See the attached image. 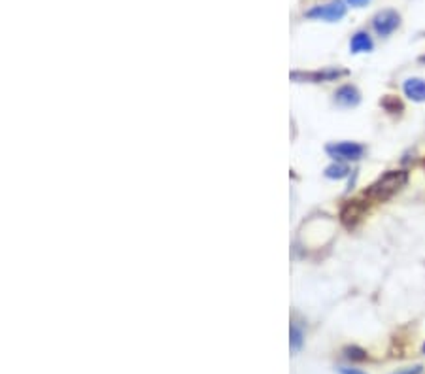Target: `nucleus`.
I'll return each mask as SVG.
<instances>
[{
  "mask_svg": "<svg viewBox=\"0 0 425 374\" xmlns=\"http://www.w3.org/2000/svg\"><path fill=\"white\" fill-rule=\"evenodd\" d=\"M407 182H409V174L404 171H387L372 186H369V189L365 191V199L370 203H386L407 186Z\"/></svg>",
  "mask_w": 425,
  "mask_h": 374,
  "instance_id": "nucleus-1",
  "label": "nucleus"
},
{
  "mask_svg": "<svg viewBox=\"0 0 425 374\" xmlns=\"http://www.w3.org/2000/svg\"><path fill=\"white\" fill-rule=\"evenodd\" d=\"M346 16V4L342 0H331L329 4H318L307 12L308 19H318V21H327V23H337Z\"/></svg>",
  "mask_w": 425,
  "mask_h": 374,
  "instance_id": "nucleus-2",
  "label": "nucleus"
},
{
  "mask_svg": "<svg viewBox=\"0 0 425 374\" xmlns=\"http://www.w3.org/2000/svg\"><path fill=\"white\" fill-rule=\"evenodd\" d=\"M325 151L337 161H357L365 153V148L357 142H333L325 148Z\"/></svg>",
  "mask_w": 425,
  "mask_h": 374,
  "instance_id": "nucleus-3",
  "label": "nucleus"
},
{
  "mask_svg": "<svg viewBox=\"0 0 425 374\" xmlns=\"http://www.w3.org/2000/svg\"><path fill=\"white\" fill-rule=\"evenodd\" d=\"M401 25V16L395 10H382L372 17V29L376 31L378 36H389L394 34Z\"/></svg>",
  "mask_w": 425,
  "mask_h": 374,
  "instance_id": "nucleus-4",
  "label": "nucleus"
},
{
  "mask_svg": "<svg viewBox=\"0 0 425 374\" xmlns=\"http://www.w3.org/2000/svg\"><path fill=\"white\" fill-rule=\"evenodd\" d=\"M367 214V203L363 201H348L340 210V221L346 229H354Z\"/></svg>",
  "mask_w": 425,
  "mask_h": 374,
  "instance_id": "nucleus-5",
  "label": "nucleus"
},
{
  "mask_svg": "<svg viewBox=\"0 0 425 374\" xmlns=\"http://www.w3.org/2000/svg\"><path fill=\"white\" fill-rule=\"evenodd\" d=\"M348 76V71H342V68H325V71L318 72H308V74H300V72H293V79H308V82H337V79L344 78Z\"/></svg>",
  "mask_w": 425,
  "mask_h": 374,
  "instance_id": "nucleus-6",
  "label": "nucleus"
},
{
  "mask_svg": "<svg viewBox=\"0 0 425 374\" xmlns=\"http://www.w3.org/2000/svg\"><path fill=\"white\" fill-rule=\"evenodd\" d=\"M335 102L342 108H354L361 102V93L357 91V87L348 84V86L339 87V91L335 93Z\"/></svg>",
  "mask_w": 425,
  "mask_h": 374,
  "instance_id": "nucleus-7",
  "label": "nucleus"
},
{
  "mask_svg": "<svg viewBox=\"0 0 425 374\" xmlns=\"http://www.w3.org/2000/svg\"><path fill=\"white\" fill-rule=\"evenodd\" d=\"M402 91L414 102H425V79L424 78H409L402 86Z\"/></svg>",
  "mask_w": 425,
  "mask_h": 374,
  "instance_id": "nucleus-8",
  "label": "nucleus"
},
{
  "mask_svg": "<svg viewBox=\"0 0 425 374\" xmlns=\"http://www.w3.org/2000/svg\"><path fill=\"white\" fill-rule=\"evenodd\" d=\"M372 47H374V44H372V38L369 36V32H355L352 40H350L352 53H369V51H372Z\"/></svg>",
  "mask_w": 425,
  "mask_h": 374,
  "instance_id": "nucleus-9",
  "label": "nucleus"
},
{
  "mask_svg": "<svg viewBox=\"0 0 425 374\" xmlns=\"http://www.w3.org/2000/svg\"><path fill=\"white\" fill-rule=\"evenodd\" d=\"M348 172H350V169L344 163H333L325 169V176L329 179H342L346 178Z\"/></svg>",
  "mask_w": 425,
  "mask_h": 374,
  "instance_id": "nucleus-10",
  "label": "nucleus"
},
{
  "mask_svg": "<svg viewBox=\"0 0 425 374\" xmlns=\"http://www.w3.org/2000/svg\"><path fill=\"white\" fill-rule=\"evenodd\" d=\"M289 342H292V350L299 351L302 348V342H305V333L302 329L297 325V323H292V329H289Z\"/></svg>",
  "mask_w": 425,
  "mask_h": 374,
  "instance_id": "nucleus-11",
  "label": "nucleus"
},
{
  "mask_svg": "<svg viewBox=\"0 0 425 374\" xmlns=\"http://www.w3.org/2000/svg\"><path fill=\"white\" fill-rule=\"evenodd\" d=\"M344 353H346V358L352 359V361H365V359H367V351L361 350V348H357V346L346 348Z\"/></svg>",
  "mask_w": 425,
  "mask_h": 374,
  "instance_id": "nucleus-12",
  "label": "nucleus"
},
{
  "mask_svg": "<svg viewBox=\"0 0 425 374\" xmlns=\"http://www.w3.org/2000/svg\"><path fill=\"white\" fill-rule=\"evenodd\" d=\"M350 6H354V8H363V6H367L370 0H346Z\"/></svg>",
  "mask_w": 425,
  "mask_h": 374,
  "instance_id": "nucleus-13",
  "label": "nucleus"
},
{
  "mask_svg": "<svg viewBox=\"0 0 425 374\" xmlns=\"http://www.w3.org/2000/svg\"><path fill=\"white\" fill-rule=\"evenodd\" d=\"M339 373L340 374H365V373H361L359 369H348V366H342V369H339Z\"/></svg>",
  "mask_w": 425,
  "mask_h": 374,
  "instance_id": "nucleus-14",
  "label": "nucleus"
},
{
  "mask_svg": "<svg viewBox=\"0 0 425 374\" xmlns=\"http://www.w3.org/2000/svg\"><path fill=\"white\" fill-rule=\"evenodd\" d=\"M395 374H422V366H414V369H407V371H401V373Z\"/></svg>",
  "mask_w": 425,
  "mask_h": 374,
  "instance_id": "nucleus-15",
  "label": "nucleus"
},
{
  "mask_svg": "<svg viewBox=\"0 0 425 374\" xmlns=\"http://www.w3.org/2000/svg\"><path fill=\"white\" fill-rule=\"evenodd\" d=\"M422 61H424V62H425V55H424V57H422Z\"/></svg>",
  "mask_w": 425,
  "mask_h": 374,
  "instance_id": "nucleus-16",
  "label": "nucleus"
},
{
  "mask_svg": "<svg viewBox=\"0 0 425 374\" xmlns=\"http://www.w3.org/2000/svg\"><path fill=\"white\" fill-rule=\"evenodd\" d=\"M424 353H425V344H424Z\"/></svg>",
  "mask_w": 425,
  "mask_h": 374,
  "instance_id": "nucleus-17",
  "label": "nucleus"
}]
</instances>
